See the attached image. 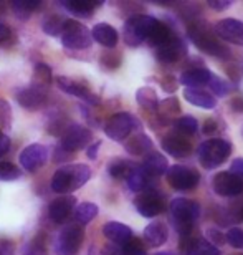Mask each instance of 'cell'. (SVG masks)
<instances>
[{
    "instance_id": "6da1fadb",
    "label": "cell",
    "mask_w": 243,
    "mask_h": 255,
    "mask_svg": "<svg viewBox=\"0 0 243 255\" xmlns=\"http://www.w3.org/2000/svg\"><path fill=\"white\" fill-rule=\"evenodd\" d=\"M91 177V167L86 164H68L52 177V189L58 194H70L84 186Z\"/></svg>"
},
{
    "instance_id": "7a4b0ae2",
    "label": "cell",
    "mask_w": 243,
    "mask_h": 255,
    "mask_svg": "<svg viewBox=\"0 0 243 255\" xmlns=\"http://www.w3.org/2000/svg\"><path fill=\"white\" fill-rule=\"evenodd\" d=\"M189 38L200 52L209 53L212 57L227 60L230 58V50L220 42L219 37L210 32L205 25L202 23H192L189 27Z\"/></svg>"
},
{
    "instance_id": "3957f363",
    "label": "cell",
    "mask_w": 243,
    "mask_h": 255,
    "mask_svg": "<svg viewBox=\"0 0 243 255\" xmlns=\"http://www.w3.org/2000/svg\"><path fill=\"white\" fill-rule=\"evenodd\" d=\"M232 154V144L222 137H214L202 142L199 147V159L205 169H215L222 162H225Z\"/></svg>"
},
{
    "instance_id": "277c9868",
    "label": "cell",
    "mask_w": 243,
    "mask_h": 255,
    "mask_svg": "<svg viewBox=\"0 0 243 255\" xmlns=\"http://www.w3.org/2000/svg\"><path fill=\"white\" fill-rule=\"evenodd\" d=\"M156 18L149 17V15H133L126 20L123 37L126 45L129 47H139L141 43L148 38V33L151 27L154 25Z\"/></svg>"
},
{
    "instance_id": "5b68a950",
    "label": "cell",
    "mask_w": 243,
    "mask_h": 255,
    "mask_svg": "<svg viewBox=\"0 0 243 255\" xmlns=\"http://www.w3.org/2000/svg\"><path fill=\"white\" fill-rule=\"evenodd\" d=\"M62 43L63 47L72 50H83L91 47L93 43V37L91 32L77 20H65L63 33H62Z\"/></svg>"
},
{
    "instance_id": "8992f818",
    "label": "cell",
    "mask_w": 243,
    "mask_h": 255,
    "mask_svg": "<svg viewBox=\"0 0 243 255\" xmlns=\"http://www.w3.org/2000/svg\"><path fill=\"white\" fill-rule=\"evenodd\" d=\"M167 182L177 191H190L195 189L200 182V174L195 169L184 164L170 166L165 172Z\"/></svg>"
},
{
    "instance_id": "52a82bcc",
    "label": "cell",
    "mask_w": 243,
    "mask_h": 255,
    "mask_svg": "<svg viewBox=\"0 0 243 255\" xmlns=\"http://www.w3.org/2000/svg\"><path fill=\"white\" fill-rule=\"evenodd\" d=\"M84 239V229L80 224H68L63 227V231L60 232L57 249L60 255H75L83 246Z\"/></svg>"
},
{
    "instance_id": "ba28073f",
    "label": "cell",
    "mask_w": 243,
    "mask_h": 255,
    "mask_svg": "<svg viewBox=\"0 0 243 255\" xmlns=\"http://www.w3.org/2000/svg\"><path fill=\"white\" fill-rule=\"evenodd\" d=\"M139 126L138 120L129 113H118L111 116L104 126V132L113 141H124L136 128Z\"/></svg>"
},
{
    "instance_id": "9c48e42d",
    "label": "cell",
    "mask_w": 243,
    "mask_h": 255,
    "mask_svg": "<svg viewBox=\"0 0 243 255\" xmlns=\"http://www.w3.org/2000/svg\"><path fill=\"white\" fill-rule=\"evenodd\" d=\"M200 204L197 201L185 197H177L170 202V212L177 224H187L192 226L200 217Z\"/></svg>"
},
{
    "instance_id": "30bf717a",
    "label": "cell",
    "mask_w": 243,
    "mask_h": 255,
    "mask_svg": "<svg viewBox=\"0 0 243 255\" xmlns=\"http://www.w3.org/2000/svg\"><path fill=\"white\" fill-rule=\"evenodd\" d=\"M91 137H93V134H91V131L88 128H84L81 125H72L63 131L62 149L67 152L80 151L89 144Z\"/></svg>"
},
{
    "instance_id": "8fae6325",
    "label": "cell",
    "mask_w": 243,
    "mask_h": 255,
    "mask_svg": "<svg viewBox=\"0 0 243 255\" xmlns=\"http://www.w3.org/2000/svg\"><path fill=\"white\" fill-rule=\"evenodd\" d=\"M212 184H214V191L224 197H234L243 192V179L234 176L229 171H222L215 174Z\"/></svg>"
},
{
    "instance_id": "7c38bea8",
    "label": "cell",
    "mask_w": 243,
    "mask_h": 255,
    "mask_svg": "<svg viewBox=\"0 0 243 255\" xmlns=\"http://www.w3.org/2000/svg\"><path fill=\"white\" fill-rule=\"evenodd\" d=\"M134 206L143 217L153 219L156 216H159L161 212H164L165 204L159 194L156 192H144L134 199Z\"/></svg>"
},
{
    "instance_id": "4fadbf2b",
    "label": "cell",
    "mask_w": 243,
    "mask_h": 255,
    "mask_svg": "<svg viewBox=\"0 0 243 255\" xmlns=\"http://www.w3.org/2000/svg\"><path fill=\"white\" fill-rule=\"evenodd\" d=\"M48 159V149L43 144H30L20 152V164L25 171L35 172Z\"/></svg>"
},
{
    "instance_id": "5bb4252c",
    "label": "cell",
    "mask_w": 243,
    "mask_h": 255,
    "mask_svg": "<svg viewBox=\"0 0 243 255\" xmlns=\"http://www.w3.org/2000/svg\"><path fill=\"white\" fill-rule=\"evenodd\" d=\"M215 35L225 42L243 47V22L237 18H224L215 23Z\"/></svg>"
},
{
    "instance_id": "9a60e30c",
    "label": "cell",
    "mask_w": 243,
    "mask_h": 255,
    "mask_svg": "<svg viewBox=\"0 0 243 255\" xmlns=\"http://www.w3.org/2000/svg\"><path fill=\"white\" fill-rule=\"evenodd\" d=\"M185 53H187L185 43L182 42V38H179L177 35H174L165 45H162V47L158 48V58L164 63L179 62Z\"/></svg>"
},
{
    "instance_id": "2e32d148",
    "label": "cell",
    "mask_w": 243,
    "mask_h": 255,
    "mask_svg": "<svg viewBox=\"0 0 243 255\" xmlns=\"http://www.w3.org/2000/svg\"><path fill=\"white\" fill-rule=\"evenodd\" d=\"M45 98H47V91L42 88H37V86H33V85L30 86V88L20 90L17 93L18 105L30 111L38 110L40 106L45 103Z\"/></svg>"
},
{
    "instance_id": "e0dca14e",
    "label": "cell",
    "mask_w": 243,
    "mask_h": 255,
    "mask_svg": "<svg viewBox=\"0 0 243 255\" xmlns=\"http://www.w3.org/2000/svg\"><path fill=\"white\" fill-rule=\"evenodd\" d=\"M75 202H77V199H75L73 196H63V197L55 199L48 207L50 219H52L53 222H58V224L65 222L70 214H72L73 207H75Z\"/></svg>"
},
{
    "instance_id": "ac0fdd59",
    "label": "cell",
    "mask_w": 243,
    "mask_h": 255,
    "mask_svg": "<svg viewBox=\"0 0 243 255\" xmlns=\"http://www.w3.org/2000/svg\"><path fill=\"white\" fill-rule=\"evenodd\" d=\"M55 80H57V85L60 86V88H62L63 91H67V93L73 95V96H78V98L88 101V103H91V105L98 103V98H96V96L91 93L84 85H81V83H78V81H73L70 78H65V76H57Z\"/></svg>"
},
{
    "instance_id": "d6986e66",
    "label": "cell",
    "mask_w": 243,
    "mask_h": 255,
    "mask_svg": "<svg viewBox=\"0 0 243 255\" xmlns=\"http://www.w3.org/2000/svg\"><path fill=\"white\" fill-rule=\"evenodd\" d=\"M162 149L174 157H187L192 152V144L180 136H165L162 137Z\"/></svg>"
},
{
    "instance_id": "ffe728a7",
    "label": "cell",
    "mask_w": 243,
    "mask_h": 255,
    "mask_svg": "<svg viewBox=\"0 0 243 255\" xmlns=\"http://www.w3.org/2000/svg\"><path fill=\"white\" fill-rule=\"evenodd\" d=\"M103 234H104L106 239H109V241L113 244H116V246H124V244H128L131 239H133V231L121 222L104 224Z\"/></svg>"
},
{
    "instance_id": "44dd1931",
    "label": "cell",
    "mask_w": 243,
    "mask_h": 255,
    "mask_svg": "<svg viewBox=\"0 0 243 255\" xmlns=\"http://www.w3.org/2000/svg\"><path fill=\"white\" fill-rule=\"evenodd\" d=\"M91 37L106 48H114L116 45H118V40H119V35H118V32H116V28L111 27L109 23L94 25L93 30H91Z\"/></svg>"
},
{
    "instance_id": "7402d4cb",
    "label": "cell",
    "mask_w": 243,
    "mask_h": 255,
    "mask_svg": "<svg viewBox=\"0 0 243 255\" xmlns=\"http://www.w3.org/2000/svg\"><path fill=\"white\" fill-rule=\"evenodd\" d=\"M184 98L189 101L190 105L199 106L202 110H214L217 106V100L214 95L207 93L202 88H185Z\"/></svg>"
},
{
    "instance_id": "603a6c76",
    "label": "cell",
    "mask_w": 243,
    "mask_h": 255,
    "mask_svg": "<svg viewBox=\"0 0 243 255\" xmlns=\"http://www.w3.org/2000/svg\"><path fill=\"white\" fill-rule=\"evenodd\" d=\"M144 169V172L151 177L154 176H162L165 174L167 169H169V164H167V159L161 152H156V151H151L149 154H146L144 157V162L141 166Z\"/></svg>"
},
{
    "instance_id": "cb8c5ba5",
    "label": "cell",
    "mask_w": 243,
    "mask_h": 255,
    "mask_svg": "<svg viewBox=\"0 0 243 255\" xmlns=\"http://www.w3.org/2000/svg\"><path fill=\"white\" fill-rule=\"evenodd\" d=\"M212 73L207 68H192L180 75L179 83L187 88H200L204 85H209Z\"/></svg>"
},
{
    "instance_id": "d4e9b609",
    "label": "cell",
    "mask_w": 243,
    "mask_h": 255,
    "mask_svg": "<svg viewBox=\"0 0 243 255\" xmlns=\"http://www.w3.org/2000/svg\"><path fill=\"white\" fill-rule=\"evenodd\" d=\"M174 32L170 30V27L169 25H165L164 22H161V20H158L156 18V22H154V25L151 27V30H149V33H148V42L153 45V47H162V45H165L169 40L174 37Z\"/></svg>"
},
{
    "instance_id": "484cf974",
    "label": "cell",
    "mask_w": 243,
    "mask_h": 255,
    "mask_svg": "<svg viewBox=\"0 0 243 255\" xmlns=\"http://www.w3.org/2000/svg\"><path fill=\"white\" fill-rule=\"evenodd\" d=\"M182 249L185 255H220L219 247L212 246L205 239H189L184 242Z\"/></svg>"
},
{
    "instance_id": "4316f807",
    "label": "cell",
    "mask_w": 243,
    "mask_h": 255,
    "mask_svg": "<svg viewBox=\"0 0 243 255\" xmlns=\"http://www.w3.org/2000/svg\"><path fill=\"white\" fill-rule=\"evenodd\" d=\"M167 227L162 222H153L144 229V241L151 247H161L167 242Z\"/></svg>"
},
{
    "instance_id": "83f0119b",
    "label": "cell",
    "mask_w": 243,
    "mask_h": 255,
    "mask_svg": "<svg viewBox=\"0 0 243 255\" xmlns=\"http://www.w3.org/2000/svg\"><path fill=\"white\" fill-rule=\"evenodd\" d=\"M126 151L133 156H144L149 154L151 149H153V141L148 134L144 132H138L136 136H133L131 139L126 142Z\"/></svg>"
},
{
    "instance_id": "f1b7e54d",
    "label": "cell",
    "mask_w": 243,
    "mask_h": 255,
    "mask_svg": "<svg viewBox=\"0 0 243 255\" xmlns=\"http://www.w3.org/2000/svg\"><path fill=\"white\" fill-rule=\"evenodd\" d=\"M126 181H128V186L131 191L134 192H143L149 187L151 184V176H148L144 172V169L141 166H136L131 169V172L128 174V177H126Z\"/></svg>"
},
{
    "instance_id": "f546056e",
    "label": "cell",
    "mask_w": 243,
    "mask_h": 255,
    "mask_svg": "<svg viewBox=\"0 0 243 255\" xmlns=\"http://www.w3.org/2000/svg\"><path fill=\"white\" fill-rule=\"evenodd\" d=\"M136 100H138V103L146 110L156 111L159 108L158 95H156V91L153 88H149V86H143V88H139L138 93H136Z\"/></svg>"
},
{
    "instance_id": "4dcf8cb0",
    "label": "cell",
    "mask_w": 243,
    "mask_h": 255,
    "mask_svg": "<svg viewBox=\"0 0 243 255\" xmlns=\"http://www.w3.org/2000/svg\"><path fill=\"white\" fill-rule=\"evenodd\" d=\"M96 216H98V206L93 202H83L75 209V221L80 226H84V224L91 222Z\"/></svg>"
},
{
    "instance_id": "1f68e13d",
    "label": "cell",
    "mask_w": 243,
    "mask_h": 255,
    "mask_svg": "<svg viewBox=\"0 0 243 255\" xmlns=\"http://www.w3.org/2000/svg\"><path fill=\"white\" fill-rule=\"evenodd\" d=\"M33 86L37 88H42L47 91V86L52 83L53 80V75H52V70H50L48 65L45 63H38L35 65V71H33Z\"/></svg>"
},
{
    "instance_id": "d6a6232c",
    "label": "cell",
    "mask_w": 243,
    "mask_h": 255,
    "mask_svg": "<svg viewBox=\"0 0 243 255\" xmlns=\"http://www.w3.org/2000/svg\"><path fill=\"white\" fill-rule=\"evenodd\" d=\"M63 5L72 13L78 15V17H89L91 12H93L99 3L86 2V0H70V2H63Z\"/></svg>"
},
{
    "instance_id": "836d02e7",
    "label": "cell",
    "mask_w": 243,
    "mask_h": 255,
    "mask_svg": "<svg viewBox=\"0 0 243 255\" xmlns=\"http://www.w3.org/2000/svg\"><path fill=\"white\" fill-rule=\"evenodd\" d=\"M175 131L182 132V134H195L197 129H199V123L194 116L185 115V116H179L174 123Z\"/></svg>"
},
{
    "instance_id": "e575fe53",
    "label": "cell",
    "mask_w": 243,
    "mask_h": 255,
    "mask_svg": "<svg viewBox=\"0 0 243 255\" xmlns=\"http://www.w3.org/2000/svg\"><path fill=\"white\" fill-rule=\"evenodd\" d=\"M133 167H134L133 162H128V161H124V159H114L109 164L108 171H109L111 176L116 177V179H121V177H124V179H126Z\"/></svg>"
},
{
    "instance_id": "d590c367",
    "label": "cell",
    "mask_w": 243,
    "mask_h": 255,
    "mask_svg": "<svg viewBox=\"0 0 243 255\" xmlns=\"http://www.w3.org/2000/svg\"><path fill=\"white\" fill-rule=\"evenodd\" d=\"M63 25H65V20L62 17H58V15H52V17L43 20L42 28H43L45 33L52 35V37H57V35L63 33Z\"/></svg>"
},
{
    "instance_id": "8d00e7d4",
    "label": "cell",
    "mask_w": 243,
    "mask_h": 255,
    "mask_svg": "<svg viewBox=\"0 0 243 255\" xmlns=\"http://www.w3.org/2000/svg\"><path fill=\"white\" fill-rule=\"evenodd\" d=\"M20 177V169L12 162L0 161V181H15Z\"/></svg>"
},
{
    "instance_id": "74e56055",
    "label": "cell",
    "mask_w": 243,
    "mask_h": 255,
    "mask_svg": "<svg viewBox=\"0 0 243 255\" xmlns=\"http://www.w3.org/2000/svg\"><path fill=\"white\" fill-rule=\"evenodd\" d=\"M12 5H13V10L20 15V17H22V13H25L23 17H28L32 10L40 7V2L38 0H15Z\"/></svg>"
},
{
    "instance_id": "f35d334b",
    "label": "cell",
    "mask_w": 243,
    "mask_h": 255,
    "mask_svg": "<svg viewBox=\"0 0 243 255\" xmlns=\"http://www.w3.org/2000/svg\"><path fill=\"white\" fill-rule=\"evenodd\" d=\"M209 86H210V90L214 91L217 96H227V95H229V91H230L229 83H227L225 80L219 78V76L214 75V73H212V76H210Z\"/></svg>"
},
{
    "instance_id": "ab89813d",
    "label": "cell",
    "mask_w": 243,
    "mask_h": 255,
    "mask_svg": "<svg viewBox=\"0 0 243 255\" xmlns=\"http://www.w3.org/2000/svg\"><path fill=\"white\" fill-rule=\"evenodd\" d=\"M225 242H229L234 249H243V229L232 227L225 234Z\"/></svg>"
},
{
    "instance_id": "60d3db41",
    "label": "cell",
    "mask_w": 243,
    "mask_h": 255,
    "mask_svg": "<svg viewBox=\"0 0 243 255\" xmlns=\"http://www.w3.org/2000/svg\"><path fill=\"white\" fill-rule=\"evenodd\" d=\"M121 251H123V255H148L146 247L138 239H131L128 244H124Z\"/></svg>"
},
{
    "instance_id": "b9f144b4",
    "label": "cell",
    "mask_w": 243,
    "mask_h": 255,
    "mask_svg": "<svg viewBox=\"0 0 243 255\" xmlns=\"http://www.w3.org/2000/svg\"><path fill=\"white\" fill-rule=\"evenodd\" d=\"M23 255H48L47 246H45V242H40V239L37 237L35 241H32L25 247Z\"/></svg>"
},
{
    "instance_id": "7bdbcfd3",
    "label": "cell",
    "mask_w": 243,
    "mask_h": 255,
    "mask_svg": "<svg viewBox=\"0 0 243 255\" xmlns=\"http://www.w3.org/2000/svg\"><path fill=\"white\" fill-rule=\"evenodd\" d=\"M161 111H164V113H167V116H170V115H179V103H177V100L175 98H167L164 100L162 103L159 105V108Z\"/></svg>"
},
{
    "instance_id": "ee69618b",
    "label": "cell",
    "mask_w": 243,
    "mask_h": 255,
    "mask_svg": "<svg viewBox=\"0 0 243 255\" xmlns=\"http://www.w3.org/2000/svg\"><path fill=\"white\" fill-rule=\"evenodd\" d=\"M207 242H210L212 246H224L225 244V236L222 234L219 229H207Z\"/></svg>"
},
{
    "instance_id": "f6af8a7d",
    "label": "cell",
    "mask_w": 243,
    "mask_h": 255,
    "mask_svg": "<svg viewBox=\"0 0 243 255\" xmlns=\"http://www.w3.org/2000/svg\"><path fill=\"white\" fill-rule=\"evenodd\" d=\"M121 63V58L114 53H106L103 58H101V65L109 66V68H118V65Z\"/></svg>"
},
{
    "instance_id": "bcb514c9",
    "label": "cell",
    "mask_w": 243,
    "mask_h": 255,
    "mask_svg": "<svg viewBox=\"0 0 243 255\" xmlns=\"http://www.w3.org/2000/svg\"><path fill=\"white\" fill-rule=\"evenodd\" d=\"M234 176L240 177V179H243V157H239V159H234V162L230 164V171Z\"/></svg>"
},
{
    "instance_id": "7dc6e473",
    "label": "cell",
    "mask_w": 243,
    "mask_h": 255,
    "mask_svg": "<svg viewBox=\"0 0 243 255\" xmlns=\"http://www.w3.org/2000/svg\"><path fill=\"white\" fill-rule=\"evenodd\" d=\"M207 5L212 8H215V10H225V8L230 7L232 2H227V0H209Z\"/></svg>"
},
{
    "instance_id": "c3c4849f",
    "label": "cell",
    "mask_w": 243,
    "mask_h": 255,
    "mask_svg": "<svg viewBox=\"0 0 243 255\" xmlns=\"http://www.w3.org/2000/svg\"><path fill=\"white\" fill-rule=\"evenodd\" d=\"M217 129H219V123L215 121V118H210V120L205 121V125H204V132H205V134H214Z\"/></svg>"
},
{
    "instance_id": "681fc988",
    "label": "cell",
    "mask_w": 243,
    "mask_h": 255,
    "mask_svg": "<svg viewBox=\"0 0 243 255\" xmlns=\"http://www.w3.org/2000/svg\"><path fill=\"white\" fill-rule=\"evenodd\" d=\"M8 149H10V139H8V136L3 134V132L0 131V157H2Z\"/></svg>"
},
{
    "instance_id": "f907efd6",
    "label": "cell",
    "mask_w": 243,
    "mask_h": 255,
    "mask_svg": "<svg viewBox=\"0 0 243 255\" xmlns=\"http://www.w3.org/2000/svg\"><path fill=\"white\" fill-rule=\"evenodd\" d=\"M13 244L10 241H0V255H13Z\"/></svg>"
},
{
    "instance_id": "816d5d0a",
    "label": "cell",
    "mask_w": 243,
    "mask_h": 255,
    "mask_svg": "<svg viewBox=\"0 0 243 255\" xmlns=\"http://www.w3.org/2000/svg\"><path fill=\"white\" fill-rule=\"evenodd\" d=\"M230 106L234 111H239V113H243V98L242 96H237V98H234L230 101Z\"/></svg>"
},
{
    "instance_id": "f5cc1de1",
    "label": "cell",
    "mask_w": 243,
    "mask_h": 255,
    "mask_svg": "<svg viewBox=\"0 0 243 255\" xmlns=\"http://www.w3.org/2000/svg\"><path fill=\"white\" fill-rule=\"evenodd\" d=\"M177 86V81L172 78V76H169V78H165L164 81H162V88H164L165 91H174Z\"/></svg>"
},
{
    "instance_id": "db71d44e",
    "label": "cell",
    "mask_w": 243,
    "mask_h": 255,
    "mask_svg": "<svg viewBox=\"0 0 243 255\" xmlns=\"http://www.w3.org/2000/svg\"><path fill=\"white\" fill-rule=\"evenodd\" d=\"M99 146H101V141H96L94 144L89 146V149H88V157H89V159H96V154H98Z\"/></svg>"
},
{
    "instance_id": "11a10c76",
    "label": "cell",
    "mask_w": 243,
    "mask_h": 255,
    "mask_svg": "<svg viewBox=\"0 0 243 255\" xmlns=\"http://www.w3.org/2000/svg\"><path fill=\"white\" fill-rule=\"evenodd\" d=\"M103 255H123V251H121V249H118V247L108 246V247H104Z\"/></svg>"
},
{
    "instance_id": "9f6ffc18",
    "label": "cell",
    "mask_w": 243,
    "mask_h": 255,
    "mask_svg": "<svg viewBox=\"0 0 243 255\" xmlns=\"http://www.w3.org/2000/svg\"><path fill=\"white\" fill-rule=\"evenodd\" d=\"M10 35V30H8V27H5V25H2L0 23V42L2 40H5Z\"/></svg>"
},
{
    "instance_id": "6f0895ef",
    "label": "cell",
    "mask_w": 243,
    "mask_h": 255,
    "mask_svg": "<svg viewBox=\"0 0 243 255\" xmlns=\"http://www.w3.org/2000/svg\"><path fill=\"white\" fill-rule=\"evenodd\" d=\"M156 255H175V254H172V252H159V254H156Z\"/></svg>"
},
{
    "instance_id": "680465c9",
    "label": "cell",
    "mask_w": 243,
    "mask_h": 255,
    "mask_svg": "<svg viewBox=\"0 0 243 255\" xmlns=\"http://www.w3.org/2000/svg\"><path fill=\"white\" fill-rule=\"evenodd\" d=\"M242 219H243V211H242Z\"/></svg>"
}]
</instances>
